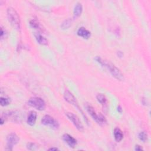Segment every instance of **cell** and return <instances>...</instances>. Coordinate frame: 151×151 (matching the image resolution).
<instances>
[{
    "instance_id": "obj_4",
    "label": "cell",
    "mask_w": 151,
    "mask_h": 151,
    "mask_svg": "<svg viewBox=\"0 0 151 151\" xmlns=\"http://www.w3.org/2000/svg\"><path fill=\"white\" fill-rule=\"evenodd\" d=\"M86 109L87 110V111L89 113L90 115V116L93 118V119L98 123L99 124H104L106 123V119L105 118V117L100 114V113H96V110H95V109L93 108V106H92L89 103H86V104L85 105Z\"/></svg>"
},
{
    "instance_id": "obj_24",
    "label": "cell",
    "mask_w": 151,
    "mask_h": 151,
    "mask_svg": "<svg viewBox=\"0 0 151 151\" xmlns=\"http://www.w3.org/2000/svg\"><path fill=\"white\" fill-rule=\"evenodd\" d=\"M118 55L119 57H123V53H122L121 52H118Z\"/></svg>"
},
{
    "instance_id": "obj_14",
    "label": "cell",
    "mask_w": 151,
    "mask_h": 151,
    "mask_svg": "<svg viewBox=\"0 0 151 151\" xmlns=\"http://www.w3.org/2000/svg\"><path fill=\"white\" fill-rule=\"evenodd\" d=\"M113 134H114V138L115 140L118 142H120L123 138V134L122 131L118 128H116L114 129Z\"/></svg>"
},
{
    "instance_id": "obj_9",
    "label": "cell",
    "mask_w": 151,
    "mask_h": 151,
    "mask_svg": "<svg viewBox=\"0 0 151 151\" xmlns=\"http://www.w3.org/2000/svg\"><path fill=\"white\" fill-rule=\"evenodd\" d=\"M63 139L70 147L74 148L77 145L78 142L76 139L67 133H66L63 136Z\"/></svg>"
},
{
    "instance_id": "obj_16",
    "label": "cell",
    "mask_w": 151,
    "mask_h": 151,
    "mask_svg": "<svg viewBox=\"0 0 151 151\" xmlns=\"http://www.w3.org/2000/svg\"><path fill=\"white\" fill-rule=\"evenodd\" d=\"M71 25V20L70 19H67L66 20L63 22V23L61 25V27L63 30L68 29Z\"/></svg>"
},
{
    "instance_id": "obj_20",
    "label": "cell",
    "mask_w": 151,
    "mask_h": 151,
    "mask_svg": "<svg viewBox=\"0 0 151 151\" xmlns=\"http://www.w3.org/2000/svg\"><path fill=\"white\" fill-rule=\"evenodd\" d=\"M27 147L30 150H35L38 149V145L34 143H28L27 145Z\"/></svg>"
},
{
    "instance_id": "obj_8",
    "label": "cell",
    "mask_w": 151,
    "mask_h": 151,
    "mask_svg": "<svg viewBox=\"0 0 151 151\" xmlns=\"http://www.w3.org/2000/svg\"><path fill=\"white\" fill-rule=\"evenodd\" d=\"M19 138L15 133H11L7 137V147L6 150H12L14 146L19 142Z\"/></svg>"
},
{
    "instance_id": "obj_22",
    "label": "cell",
    "mask_w": 151,
    "mask_h": 151,
    "mask_svg": "<svg viewBox=\"0 0 151 151\" xmlns=\"http://www.w3.org/2000/svg\"><path fill=\"white\" fill-rule=\"evenodd\" d=\"M135 150H137V151H140V150H142L143 148L140 145H136Z\"/></svg>"
},
{
    "instance_id": "obj_11",
    "label": "cell",
    "mask_w": 151,
    "mask_h": 151,
    "mask_svg": "<svg viewBox=\"0 0 151 151\" xmlns=\"http://www.w3.org/2000/svg\"><path fill=\"white\" fill-rule=\"evenodd\" d=\"M37 115L35 111H30L27 119V122L28 125H29L31 126H34L37 120Z\"/></svg>"
},
{
    "instance_id": "obj_15",
    "label": "cell",
    "mask_w": 151,
    "mask_h": 151,
    "mask_svg": "<svg viewBox=\"0 0 151 151\" xmlns=\"http://www.w3.org/2000/svg\"><path fill=\"white\" fill-rule=\"evenodd\" d=\"M96 99L97 100V101L103 106H106L107 103V99L106 97V96L102 93H99L97 94V95L96 96Z\"/></svg>"
},
{
    "instance_id": "obj_7",
    "label": "cell",
    "mask_w": 151,
    "mask_h": 151,
    "mask_svg": "<svg viewBox=\"0 0 151 151\" xmlns=\"http://www.w3.org/2000/svg\"><path fill=\"white\" fill-rule=\"evenodd\" d=\"M42 123L53 129H57L59 128V122L50 115H45L42 119Z\"/></svg>"
},
{
    "instance_id": "obj_25",
    "label": "cell",
    "mask_w": 151,
    "mask_h": 151,
    "mask_svg": "<svg viewBox=\"0 0 151 151\" xmlns=\"http://www.w3.org/2000/svg\"><path fill=\"white\" fill-rule=\"evenodd\" d=\"M59 150V149L57 148V147H51V148L49 149V150H52V151H53V150Z\"/></svg>"
},
{
    "instance_id": "obj_3",
    "label": "cell",
    "mask_w": 151,
    "mask_h": 151,
    "mask_svg": "<svg viewBox=\"0 0 151 151\" xmlns=\"http://www.w3.org/2000/svg\"><path fill=\"white\" fill-rule=\"evenodd\" d=\"M64 98L65 99V100L66 102H67L68 103H69L70 104L73 105L74 107H76L80 112H81L82 115H83V116L84 117L85 120L86 121V123H88V119L87 118V117L86 116V115H85L84 112L82 111V110L81 109L79 105V103L76 100V98L74 95L68 90H66L64 93Z\"/></svg>"
},
{
    "instance_id": "obj_21",
    "label": "cell",
    "mask_w": 151,
    "mask_h": 151,
    "mask_svg": "<svg viewBox=\"0 0 151 151\" xmlns=\"http://www.w3.org/2000/svg\"><path fill=\"white\" fill-rule=\"evenodd\" d=\"M6 31L5 30H4V28L3 27L1 28V39H3L4 37H6Z\"/></svg>"
},
{
    "instance_id": "obj_23",
    "label": "cell",
    "mask_w": 151,
    "mask_h": 151,
    "mask_svg": "<svg viewBox=\"0 0 151 151\" xmlns=\"http://www.w3.org/2000/svg\"><path fill=\"white\" fill-rule=\"evenodd\" d=\"M118 111L119 113H122V109L121 106H118Z\"/></svg>"
},
{
    "instance_id": "obj_12",
    "label": "cell",
    "mask_w": 151,
    "mask_h": 151,
    "mask_svg": "<svg viewBox=\"0 0 151 151\" xmlns=\"http://www.w3.org/2000/svg\"><path fill=\"white\" fill-rule=\"evenodd\" d=\"M34 36L35 37V39H36L37 42L39 44H40L41 45H47L48 44L47 40L41 34L35 32L34 34Z\"/></svg>"
},
{
    "instance_id": "obj_6",
    "label": "cell",
    "mask_w": 151,
    "mask_h": 151,
    "mask_svg": "<svg viewBox=\"0 0 151 151\" xmlns=\"http://www.w3.org/2000/svg\"><path fill=\"white\" fill-rule=\"evenodd\" d=\"M66 115L68 118V119L73 123V124L74 125L76 128V129L78 131H79L80 132L83 131L84 130L83 126L81 123L79 118L76 115L71 112H67L66 113Z\"/></svg>"
},
{
    "instance_id": "obj_17",
    "label": "cell",
    "mask_w": 151,
    "mask_h": 151,
    "mask_svg": "<svg viewBox=\"0 0 151 151\" xmlns=\"http://www.w3.org/2000/svg\"><path fill=\"white\" fill-rule=\"evenodd\" d=\"M10 100L8 98L6 97H1L0 99V104L2 106H6L10 104Z\"/></svg>"
},
{
    "instance_id": "obj_18",
    "label": "cell",
    "mask_w": 151,
    "mask_h": 151,
    "mask_svg": "<svg viewBox=\"0 0 151 151\" xmlns=\"http://www.w3.org/2000/svg\"><path fill=\"white\" fill-rule=\"evenodd\" d=\"M30 26L34 29H39L40 28V24L37 20H32L30 22Z\"/></svg>"
},
{
    "instance_id": "obj_2",
    "label": "cell",
    "mask_w": 151,
    "mask_h": 151,
    "mask_svg": "<svg viewBox=\"0 0 151 151\" xmlns=\"http://www.w3.org/2000/svg\"><path fill=\"white\" fill-rule=\"evenodd\" d=\"M7 17L9 21L14 28L17 30L20 28V19L18 14L13 7H9L7 9Z\"/></svg>"
},
{
    "instance_id": "obj_1",
    "label": "cell",
    "mask_w": 151,
    "mask_h": 151,
    "mask_svg": "<svg viewBox=\"0 0 151 151\" xmlns=\"http://www.w3.org/2000/svg\"><path fill=\"white\" fill-rule=\"evenodd\" d=\"M95 60L103 67H106L109 71V72L111 73L113 76L117 80L122 81L124 79L123 75L121 71V70L110 61H108L106 60H103L99 56H96L95 57Z\"/></svg>"
},
{
    "instance_id": "obj_13",
    "label": "cell",
    "mask_w": 151,
    "mask_h": 151,
    "mask_svg": "<svg viewBox=\"0 0 151 151\" xmlns=\"http://www.w3.org/2000/svg\"><path fill=\"white\" fill-rule=\"evenodd\" d=\"M82 11H83V6L82 4L80 3H77L76 4L74 8V11H73L74 18L79 17L81 15Z\"/></svg>"
},
{
    "instance_id": "obj_5",
    "label": "cell",
    "mask_w": 151,
    "mask_h": 151,
    "mask_svg": "<svg viewBox=\"0 0 151 151\" xmlns=\"http://www.w3.org/2000/svg\"><path fill=\"white\" fill-rule=\"evenodd\" d=\"M28 104L38 110H44L46 109V103L40 97H34L30 98L28 101Z\"/></svg>"
},
{
    "instance_id": "obj_19",
    "label": "cell",
    "mask_w": 151,
    "mask_h": 151,
    "mask_svg": "<svg viewBox=\"0 0 151 151\" xmlns=\"http://www.w3.org/2000/svg\"><path fill=\"white\" fill-rule=\"evenodd\" d=\"M138 138H139V139L141 141L145 142H146V141L147 140V134L145 132H140V133H139V135H138Z\"/></svg>"
},
{
    "instance_id": "obj_10",
    "label": "cell",
    "mask_w": 151,
    "mask_h": 151,
    "mask_svg": "<svg viewBox=\"0 0 151 151\" xmlns=\"http://www.w3.org/2000/svg\"><path fill=\"white\" fill-rule=\"evenodd\" d=\"M77 34L85 39H88L91 36V32L85 27H80L77 31Z\"/></svg>"
}]
</instances>
